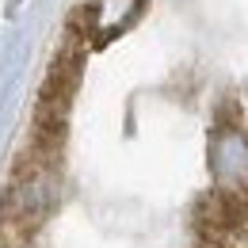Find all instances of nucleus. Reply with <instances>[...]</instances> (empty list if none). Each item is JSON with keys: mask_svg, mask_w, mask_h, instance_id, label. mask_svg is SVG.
I'll return each instance as SVG.
<instances>
[{"mask_svg": "<svg viewBox=\"0 0 248 248\" xmlns=\"http://www.w3.org/2000/svg\"><path fill=\"white\" fill-rule=\"evenodd\" d=\"M0 248H248V0H77Z\"/></svg>", "mask_w": 248, "mask_h": 248, "instance_id": "obj_1", "label": "nucleus"}]
</instances>
